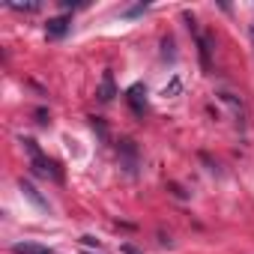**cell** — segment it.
<instances>
[{"mask_svg":"<svg viewBox=\"0 0 254 254\" xmlns=\"http://www.w3.org/2000/svg\"><path fill=\"white\" fill-rule=\"evenodd\" d=\"M66 30H69V18H66V15H57V18H51V21L45 24V33H48L51 39L66 36Z\"/></svg>","mask_w":254,"mask_h":254,"instance_id":"277c9868","label":"cell"},{"mask_svg":"<svg viewBox=\"0 0 254 254\" xmlns=\"http://www.w3.org/2000/svg\"><path fill=\"white\" fill-rule=\"evenodd\" d=\"M15 254H51V251L42 245H33V242H21V245H15Z\"/></svg>","mask_w":254,"mask_h":254,"instance_id":"52a82bcc","label":"cell"},{"mask_svg":"<svg viewBox=\"0 0 254 254\" xmlns=\"http://www.w3.org/2000/svg\"><path fill=\"white\" fill-rule=\"evenodd\" d=\"M111 99H114V78H111V72H105L102 87H99V102H111Z\"/></svg>","mask_w":254,"mask_h":254,"instance_id":"8992f818","label":"cell"},{"mask_svg":"<svg viewBox=\"0 0 254 254\" xmlns=\"http://www.w3.org/2000/svg\"><path fill=\"white\" fill-rule=\"evenodd\" d=\"M120 162H123V168L129 174H135V168H138V147L132 141H120Z\"/></svg>","mask_w":254,"mask_h":254,"instance_id":"7a4b0ae2","label":"cell"},{"mask_svg":"<svg viewBox=\"0 0 254 254\" xmlns=\"http://www.w3.org/2000/svg\"><path fill=\"white\" fill-rule=\"evenodd\" d=\"M180 90H183V81H180V78L174 75V78H171V84H165V90H162V96H177Z\"/></svg>","mask_w":254,"mask_h":254,"instance_id":"ba28073f","label":"cell"},{"mask_svg":"<svg viewBox=\"0 0 254 254\" xmlns=\"http://www.w3.org/2000/svg\"><path fill=\"white\" fill-rule=\"evenodd\" d=\"M126 99H129V105H132V111H135V114H144V111H147V87H144V84L129 87Z\"/></svg>","mask_w":254,"mask_h":254,"instance_id":"3957f363","label":"cell"},{"mask_svg":"<svg viewBox=\"0 0 254 254\" xmlns=\"http://www.w3.org/2000/svg\"><path fill=\"white\" fill-rule=\"evenodd\" d=\"M15 12H36L39 9V3H9Z\"/></svg>","mask_w":254,"mask_h":254,"instance_id":"9c48e42d","label":"cell"},{"mask_svg":"<svg viewBox=\"0 0 254 254\" xmlns=\"http://www.w3.org/2000/svg\"><path fill=\"white\" fill-rule=\"evenodd\" d=\"M24 150L30 153V162H33V171L39 174V177H54V180H60V171H57V165L51 162V159H45L42 153H39V147H36V141H24Z\"/></svg>","mask_w":254,"mask_h":254,"instance_id":"6da1fadb","label":"cell"},{"mask_svg":"<svg viewBox=\"0 0 254 254\" xmlns=\"http://www.w3.org/2000/svg\"><path fill=\"white\" fill-rule=\"evenodd\" d=\"M248 36H251V45H254V21H251V27H248Z\"/></svg>","mask_w":254,"mask_h":254,"instance_id":"30bf717a","label":"cell"},{"mask_svg":"<svg viewBox=\"0 0 254 254\" xmlns=\"http://www.w3.org/2000/svg\"><path fill=\"white\" fill-rule=\"evenodd\" d=\"M18 189H21V194H24L27 200H33L39 209H48V200H42V197H39V191H36L30 183H24V180H21V183H18Z\"/></svg>","mask_w":254,"mask_h":254,"instance_id":"5b68a950","label":"cell"}]
</instances>
